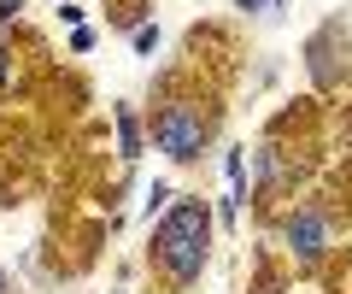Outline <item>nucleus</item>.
Masks as SVG:
<instances>
[{"instance_id":"2","label":"nucleus","mask_w":352,"mask_h":294,"mask_svg":"<svg viewBox=\"0 0 352 294\" xmlns=\"http://www.w3.org/2000/svg\"><path fill=\"white\" fill-rule=\"evenodd\" d=\"M212 141V112H200V101H164L153 112V147L176 165H194Z\"/></svg>"},{"instance_id":"11","label":"nucleus","mask_w":352,"mask_h":294,"mask_svg":"<svg viewBox=\"0 0 352 294\" xmlns=\"http://www.w3.org/2000/svg\"><path fill=\"white\" fill-rule=\"evenodd\" d=\"M241 12H270V0H235Z\"/></svg>"},{"instance_id":"8","label":"nucleus","mask_w":352,"mask_h":294,"mask_svg":"<svg viewBox=\"0 0 352 294\" xmlns=\"http://www.w3.org/2000/svg\"><path fill=\"white\" fill-rule=\"evenodd\" d=\"M88 48H94V30H88V24L71 30V53H88Z\"/></svg>"},{"instance_id":"1","label":"nucleus","mask_w":352,"mask_h":294,"mask_svg":"<svg viewBox=\"0 0 352 294\" xmlns=\"http://www.w3.org/2000/svg\"><path fill=\"white\" fill-rule=\"evenodd\" d=\"M212 259V206L200 194H182L170 200V212L153 224V265L164 271V282L176 288H194Z\"/></svg>"},{"instance_id":"10","label":"nucleus","mask_w":352,"mask_h":294,"mask_svg":"<svg viewBox=\"0 0 352 294\" xmlns=\"http://www.w3.org/2000/svg\"><path fill=\"white\" fill-rule=\"evenodd\" d=\"M6 83H12V53L0 48V89H6Z\"/></svg>"},{"instance_id":"6","label":"nucleus","mask_w":352,"mask_h":294,"mask_svg":"<svg viewBox=\"0 0 352 294\" xmlns=\"http://www.w3.org/2000/svg\"><path fill=\"white\" fill-rule=\"evenodd\" d=\"M170 200H176L170 182H153V189H147V218H153V212H170Z\"/></svg>"},{"instance_id":"9","label":"nucleus","mask_w":352,"mask_h":294,"mask_svg":"<svg viewBox=\"0 0 352 294\" xmlns=\"http://www.w3.org/2000/svg\"><path fill=\"white\" fill-rule=\"evenodd\" d=\"M18 12H24V0H0V24H12Z\"/></svg>"},{"instance_id":"5","label":"nucleus","mask_w":352,"mask_h":294,"mask_svg":"<svg viewBox=\"0 0 352 294\" xmlns=\"http://www.w3.org/2000/svg\"><path fill=\"white\" fill-rule=\"evenodd\" d=\"M112 124H118V159H141V112L118 101L112 106Z\"/></svg>"},{"instance_id":"3","label":"nucleus","mask_w":352,"mask_h":294,"mask_svg":"<svg viewBox=\"0 0 352 294\" xmlns=\"http://www.w3.org/2000/svg\"><path fill=\"white\" fill-rule=\"evenodd\" d=\"M282 242H288V253L300 259V265H317V259L329 253V242H335L329 206H294L288 224H282Z\"/></svg>"},{"instance_id":"7","label":"nucleus","mask_w":352,"mask_h":294,"mask_svg":"<svg viewBox=\"0 0 352 294\" xmlns=\"http://www.w3.org/2000/svg\"><path fill=\"white\" fill-rule=\"evenodd\" d=\"M129 48H135V53H153V48H159V24H141L135 36H129Z\"/></svg>"},{"instance_id":"12","label":"nucleus","mask_w":352,"mask_h":294,"mask_svg":"<svg viewBox=\"0 0 352 294\" xmlns=\"http://www.w3.org/2000/svg\"><path fill=\"white\" fill-rule=\"evenodd\" d=\"M0 294H12V277H6V271H0Z\"/></svg>"},{"instance_id":"4","label":"nucleus","mask_w":352,"mask_h":294,"mask_svg":"<svg viewBox=\"0 0 352 294\" xmlns=\"http://www.w3.org/2000/svg\"><path fill=\"white\" fill-rule=\"evenodd\" d=\"M305 71H311L317 89H335V83L346 77V24H340V18H329V24L305 41Z\"/></svg>"}]
</instances>
